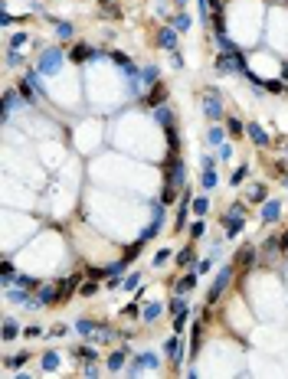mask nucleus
I'll return each instance as SVG.
<instances>
[{"label":"nucleus","instance_id":"3c124183","mask_svg":"<svg viewBox=\"0 0 288 379\" xmlns=\"http://www.w3.org/2000/svg\"><path fill=\"white\" fill-rule=\"evenodd\" d=\"M200 167H203V170H213V167H216V157H213V154H200Z\"/></svg>","mask_w":288,"mask_h":379},{"label":"nucleus","instance_id":"052dcab7","mask_svg":"<svg viewBox=\"0 0 288 379\" xmlns=\"http://www.w3.org/2000/svg\"><path fill=\"white\" fill-rule=\"evenodd\" d=\"M278 75H282V79L288 82V63H282V72H278Z\"/></svg>","mask_w":288,"mask_h":379},{"label":"nucleus","instance_id":"a18cd8bd","mask_svg":"<svg viewBox=\"0 0 288 379\" xmlns=\"http://www.w3.org/2000/svg\"><path fill=\"white\" fill-rule=\"evenodd\" d=\"M4 63L10 66V69H13V66H23V56H20V49H10V52L4 56Z\"/></svg>","mask_w":288,"mask_h":379},{"label":"nucleus","instance_id":"6e6552de","mask_svg":"<svg viewBox=\"0 0 288 379\" xmlns=\"http://www.w3.org/2000/svg\"><path fill=\"white\" fill-rule=\"evenodd\" d=\"M203 115H207L210 121H219V118H223V98H219L216 92L203 95Z\"/></svg>","mask_w":288,"mask_h":379},{"label":"nucleus","instance_id":"c756f323","mask_svg":"<svg viewBox=\"0 0 288 379\" xmlns=\"http://www.w3.org/2000/svg\"><path fill=\"white\" fill-rule=\"evenodd\" d=\"M79 294H82V298H92V294H99V278L82 281V285H79Z\"/></svg>","mask_w":288,"mask_h":379},{"label":"nucleus","instance_id":"473e14b6","mask_svg":"<svg viewBox=\"0 0 288 379\" xmlns=\"http://www.w3.org/2000/svg\"><path fill=\"white\" fill-rule=\"evenodd\" d=\"M246 177H249V164H239V167H236V170H232V177H229V183H232V187H239V183H243V180H246Z\"/></svg>","mask_w":288,"mask_h":379},{"label":"nucleus","instance_id":"bf43d9fd","mask_svg":"<svg viewBox=\"0 0 288 379\" xmlns=\"http://www.w3.org/2000/svg\"><path fill=\"white\" fill-rule=\"evenodd\" d=\"M278 242H282V255H288V232H282V236H278Z\"/></svg>","mask_w":288,"mask_h":379},{"label":"nucleus","instance_id":"cd10ccee","mask_svg":"<svg viewBox=\"0 0 288 379\" xmlns=\"http://www.w3.org/2000/svg\"><path fill=\"white\" fill-rule=\"evenodd\" d=\"M53 23H56V36L59 39H72L75 36V26L69 23V20H53Z\"/></svg>","mask_w":288,"mask_h":379},{"label":"nucleus","instance_id":"aec40b11","mask_svg":"<svg viewBox=\"0 0 288 379\" xmlns=\"http://www.w3.org/2000/svg\"><path fill=\"white\" fill-rule=\"evenodd\" d=\"M102 323H95V320H88V317H79L75 320V334H82V337H92L95 330H99Z\"/></svg>","mask_w":288,"mask_h":379},{"label":"nucleus","instance_id":"f8f14e48","mask_svg":"<svg viewBox=\"0 0 288 379\" xmlns=\"http://www.w3.org/2000/svg\"><path fill=\"white\" fill-rule=\"evenodd\" d=\"M99 56H102V52L92 49V46H85V43H79V46H72V49H69L72 63H85V59H99Z\"/></svg>","mask_w":288,"mask_h":379},{"label":"nucleus","instance_id":"58836bf2","mask_svg":"<svg viewBox=\"0 0 288 379\" xmlns=\"http://www.w3.org/2000/svg\"><path fill=\"white\" fill-rule=\"evenodd\" d=\"M187 317H190V307H183L180 314H174V334H183V327H187Z\"/></svg>","mask_w":288,"mask_h":379},{"label":"nucleus","instance_id":"6ab92c4d","mask_svg":"<svg viewBox=\"0 0 288 379\" xmlns=\"http://www.w3.org/2000/svg\"><path fill=\"white\" fill-rule=\"evenodd\" d=\"M190 356H200V347H203V323H194V330H190Z\"/></svg>","mask_w":288,"mask_h":379},{"label":"nucleus","instance_id":"2f4dec72","mask_svg":"<svg viewBox=\"0 0 288 379\" xmlns=\"http://www.w3.org/2000/svg\"><path fill=\"white\" fill-rule=\"evenodd\" d=\"M43 369H46V373H53V369H59V353H53V350H46V353H43Z\"/></svg>","mask_w":288,"mask_h":379},{"label":"nucleus","instance_id":"2eb2a0df","mask_svg":"<svg viewBox=\"0 0 288 379\" xmlns=\"http://www.w3.org/2000/svg\"><path fill=\"white\" fill-rule=\"evenodd\" d=\"M72 356L79 363H95V360H99V350L88 347V343H79V347H72Z\"/></svg>","mask_w":288,"mask_h":379},{"label":"nucleus","instance_id":"5fc2aeb1","mask_svg":"<svg viewBox=\"0 0 288 379\" xmlns=\"http://www.w3.org/2000/svg\"><path fill=\"white\" fill-rule=\"evenodd\" d=\"M170 66H174L177 72H180V69H183V56H180V52H177V49L170 52Z\"/></svg>","mask_w":288,"mask_h":379},{"label":"nucleus","instance_id":"603ef678","mask_svg":"<svg viewBox=\"0 0 288 379\" xmlns=\"http://www.w3.org/2000/svg\"><path fill=\"white\" fill-rule=\"evenodd\" d=\"M229 157H232V144H219V160H229Z\"/></svg>","mask_w":288,"mask_h":379},{"label":"nucleus","instance_id":"4468645a","mask_svg":"<svg viewBox=\"0 0 288 379\" xmlns=\"http://www.w3.org/2000/svg\"><path fill=\"white\" fill-rule=\"evenodd\" d=\"M23 101V95L17 92V88H7V95H4V121H10V115H13V108Z\"/></svg>","mask_w":288,"mask_h":379},{"label":"nucleus","instance_id":"393cba45","mask_svg":"<svg viewBox=\"0 0 288 379\" xmlns=\"http://www.w3.org/2000/svg\"><path fill=\"white\" fill-rule=\"evenodd\" d=\"M170 26H174L177 33H187V30H190V17H187L183 10H177L174 17H170Z\"/></svg>","mask_w":288,"mask_h":379},{"label":"nucleus","instance_id":"9d476101","mask_svg":"<svg viewBox=\"0 0 288 379\" xmlns=\"http://www.w3.org/2000/svg\"><path fill=\"white\" fill-rule=\"evenodd\" d=\"M278 216H282V199H265L259 209V223H278Z\"/></svg>","mask_w":288,"mask_h":379},{"label":"nucleus","instance_id":"a211bd4d","mask_svg":"<svg viewBox=\"0 0 288 379\" xmlns=\"http://www.w3.org/2000/svg\"><path fill=\"white\" fill-rule=\"evenodd\" d=\"M125 360H128V350H115L108 356V373H121L125 369Z\"/></svg>","mask_w":288,"mask_h":379},{"label":"nucleus","instance_id":"f257e3e1","mask_svg":"<svg viewBox=\"0 0 288 379\" xmlns=\"http://www.w3.org/2000/svg\"><path fill=\"white\" fill-rule=\"evenodd\" d=\"M213 66H216V72H219V75H246V72H249L243 49H236V52H219Z\"/></svg>","mask_w":288,"mask_h":379},{"label":"nucleus","instance_id":"7ed1b4c3","mask_svg":"<svg viewBox=\"0 0 288 379\" xmlns=\"http://www.w3.org/2000/svg\"><path fill=\"white\" fill-rule=\"evenodd\" d=\"M167 183L170 187H187V167H183V160L177 154H170V160H167Z\"/></svg>","mask_w":288,"mask_h":379},{"label":"nucleus","instance_id":"0e129e2a","mask_svg":"<svg viewBox=\"0 0 288 379\" xmlns=\"http://www.w3.org/2000/svg\"><path fill=\"white\" fill-rule=\"evenodd\" d=\"M285 95H288V85H285Z\"/></svg>","mask_w":288,"mask_h":379},{"label":"nucleus","instance_id":"a19ab883","mask_svg":"<svg viewBox=\"0 0 288 379\" xmlns=\"http://www.w3.org/2000/svg\"><path fill=\"white\" fill-rule=\"evenodd\" d=\"M121 317H141V304H138V298L128 301V304L121 307Z\"/></svg>","mask_w":288,"mask_h":379},{"label":"nucleus","instance_id":"0eeeda50","mask_svg":"<svg viewBox=\"0 0 288 379\" xmlns=\"http://www.w3.org/2000/svg\"><path fill=\"white\" fill-rule=\"evenodd\" d=\"M154 43L161 46L164 52H174L177 49V30H174V26H161V30L154 33Z\"/></svg>","mask_w":288,"mask_h":379},{"label":"nucleus","instance_id":"e433bc0d","mask_svg":"<svg viewBox=\"0 0 288 379\" xmlns=\"http://www.w3.org/2000/svg\"><path fill=\"white\" fill-rule=\"evenodd\" d=\"M216 43H219V52H236V49H239V46L232 43L226 33H216Z\"/></svg>","mask_w":288,"mask_h":379},{"label":"nucleus","instance_id":"09e8293b","mask_svg":"<svg viewBox=\"0 0 288 379\" xmlns=\"http://www.w3.org/2000/svg\"><path fill=\"white\" fill-rule=\"evenodd\" d=\"M170 249H161V252H154V268H161V265H167V258H170Z\"/></svg>","mask_w":288,"mask_h":379},{"label":"nucleus","instance_id":"79ce46f5","mask_svg":"<svg viewBox=\"0 0 288 379\" xmlns=\"http://www.w3.org/2000/svg\"><path fill=\"white\" fill-rule=\"evenodd\" d=\"M161 314H164V307H161V304H148V307L141 311V317H144V320H157Z\"/></svg>","mask_w":288,"mask_h":379},{"label":"nucleus","instance_id":"4d7b16f0","mask_svg":"<svg viewBox=\"0 0 288 379\" xmlns=\"http://www.w3.org/2000/svg\"><path fill=\"white\" fill-rule=\"evenodd\" d=\"M66 330H69V327H66V323H56V327L50 330V337H66Z\"/></svg>","mask_w":288,"mask_h":379},{"label":"nucleus","instance_id":"ea45409f","mask_svg":"<svg viewBox=\"0 0 288 379\" xmlns=\"http://www.w3.org/2000/svg\"><path fill=\"white\" fill-rule=\"evenodd\" d=\"M216 183H219V177L213 174V170H203V177H200V187H203V190H213Z\"/></svg>","mask_w":288,"mask_h":379},{"label":"nucleus","instance_id":"8fccbe9b","mask_svg":"<svg viewBox=\"0 0 288 379\" xmlns=\"http://www.w3.org/2000/svg\"><path fill=\"white\" fill-rule=\"evenodd\" d=\"M23 337L26 340H36V337H43V330H39L36 323H30V327H23Z\"/></svg>","mask_w":288,"mask_h":379},{"label":"nucleus","instance_id":"9b49d317","mask_svg":"<svg viewBox=\"0 0 288 379\" xmlns=\"http://www.w3.org/2000/svg\"><path fill=\"white\" fill-rule=\"evenodd\" d=\"M164 101H167V88H164L161 82H157V85H151V88H148V95H144V105L154 112L157 105H164Z\"/></svg>","mask_w":288,"mask_h":379},{"label":"nucleus","instance_id":"c9c22d12","mask_svg":"<svg viewBox=\"0 0 288 379\" xmlns=\"http://www.w3.org/2000/svg\"><path fill=\"white\" fill-rule=\"evenodd\" d=\"M26 360H30V353H26V350H23V353H13V356H7V369H20Z\"/></svg>","mask_w":288,"mask_h":379},{"label":"nucleus","instance_id":"f704fd0d","mask_svg":"<svg viewBox=\"0 0 288 379\" xmlns=\"http://www.w3.org/2000/svg\"><path fill=\"white\" fill-rule=\"evenodd\" d=\"M121 288H125V291H138V288H141V275L131 272L128 278H121Z\"/></svg>","mask_w":288,"mask_h":379},{"label":"nucleus","instance_id":"f03ea898","mask_svg":"<svg viewBox=\"0 0 288 379\" xmlns=\"http://www.w3.org/2000/svg\"><path fill=\"white\" fill-rule=\"evenodd\" d=\"M63 59H66V52L59 49V46H50V49H43V52H39V63H36L39 75H56L59 69H63Z\"/></svg>","mask_w":288,"mask_h":379},{"label":"nucleus","instance_id":"20e7f679","mask_svg":"<svg viewBox=\"0 0 288 379\" xmlns=\"http://www.w3.org/2000/svg\"><path fill=\"white\" fill-rule=\"evenodd\" d=\"M223 229H226V239H236L239 232L246 229V212L226 209V212H223Z\"/></svg>","mask_w":288,"mask_h":379},{"label":"nucleus","instance_id":"e2e57ef3","mask_svg":"<svg viewBox=\"0 0 288 379\" xmlns=\"http://www.w3.org/2000/svg\"><path fill=\"white\" fill-rule=\"evenodd\" d=\"M102 4H105V7H112V0H102Z\"/></svg>","mask_w":288,"mask_h":379},{"label":"nucleus","instance_id":"dca6fc26","mask_svg":"<svg viewBox=\"0 0 288 379\" xmlns=\"http://www.w3.org/2000/svg\"><path fill=\"white\" fill-rule=\"evenodd\" d=\"M154 121H157V125H161L164 131L174 128V112H170L167 105H157V108H154Z\"/></svg>","mask_w":288,"mask_h":379},{"label":"nucleus","instance_id":"bb28decb","mask_svg":"<svg viewBox=\"0 0 288 379\" xmlns=\"http://www.w3.org/2000/svg\"><path fill=\"white\" fill-rule=\"evenodd\" d=\"M20 337V323L13 320V317H4V340L10 343V340H17Z\"/></svg>","mask_w":288,"mask_h":379},{"label":"nucleus","instance_id":"f3484780","mask_svg":"<svg viewBox=\"0 0 288 379\" xmlns=\"http://www.w3.org/2000/svg\"><path fill=\"white\" fill-rule=\"evenodd\" d=\"M174 261H177V265H183V268L197 265V249H194V245H183V249L174 255Z\"/></svg>","mask_w":288,"mask_h":379},{"label":"nucleus","instance_id":"864d4df0","mask_svg":"<svg viewBox=\"0 0 288 379\" xmlns=\"http://www.w3.org/2000/svg\"><path fill=\"white\" fill-rule=\"evenodd\" d=\"M0 23H4V26H13V23H17V17H13L10 10H0Z\"/></svg>","mask_w":288,"mask_h":379},{"label":"nucleus","instance_id":"13d9d810","mask_svg":"<svg viewBox=\"0 0 288 379\" xmlns=\"http://www.w3.org/2000/svg\"><path fill=\"white\" fill-rule=\"evenodd\" d=\"M112 59H115V63H118V66H125V63H128V56H125V52H121V49H115V52H112Z\"/></svg>","mask_w":288,"mask_h":379},{"label":"nucleus","instance_id":"72a5a7b5","mask_svg":"<svg viewBox=\"0 0 288 379\" xmlns=\"http://www.w3.org/2000/svg\"><path fill=\"white\" fill-rule=\"evenodd\" d=\"M190 209H194L197 216H207V212H210V199L207 196H197L194 203H190Z\"/></svg>","mask_w":288,"mask_h":379},{"label":"nucleus","instance_id":"a878e982","mask_svg":"<svg viewBox=\"0 0 288 379\" xmlns=\"http://www.w3.org/2000/svg\"><path fill=\"white\" fill-rule=\"evenodd\" d=\"M0 275H4V288H10L13 281H17V268H13L10 258H4V265H0Z\"/></svg>","mask_w":288,"mask_h":379},{"label":"nucleus","instance_id":"c85d7f7f","mask_svg":"<svg viewBox=\"0 0 288 379\" xmlns=\"http://www.w3.org/2000/svg\"><path fill=\"white\" fill-rule=\"evenodd\" d=\"M262 88L272 92V95H285V79L282 75H278V79H269V82H262Z\"/></svg>","mask_w":288,"mask_h":379},{"label":"nucleus","instance_id":"37998d69","mask_svg":"<svg viewBox=\"0 0 288 379\" xmlns=\"http://www.w3.org/2000/svg\"><path fill=\"white\" fill-rule=\"evenodd\" d=\"M203 236H207V223H203V216H200L194 226H190V239H203Z\"/></svg>","mask_w":288,"mask_h":379},{"label":"nucleus","instance_id":"de8ad7c7","mask_svg":"<svg viewBox=\"0 0 288 379\" xmlns=\"http://www.w3.org/2000/svg\"><path fill=\"white\" fill-rule=\"evenodd\" d=\"M213 261H216L213 255H210V258H200V261H197V265H194V268H197V275H207L210 268H213Z\"/></svg>","mask_w":288,"mask_h":379},{"label":"nucleus","instance_id":"c03bdc74","mask_svg":"<svg viewBox=\"0 0 288 379\" xmlns=\"http://www.w3.org/2000/svg\"><path fill=\"white\" fill-rule=\"evenodd\" d=\"M223 141H226V134H223L219 128H210V131H207V144H216V147H219Z\"/></svg>","mask_w":288,"mask_h":379},{"label":"nucleus","instance_id":"7c9ffc66","mask_svg":"<svg viewBox=\"0 0 288 379\" xmlns=\"http://www.w3.org/2000/svg\"><path fill=\"white\" fill-rule=\"evenodd\" d=\"M180 196V193H177V187H170V183H164V190H161V203L164 206H174V199Z\"/></svg>","mask_w":288,"mask_h":379},{"label":"nucleus","instance_id":"ddd939ff","mask_svg":"<svg viewBox=\"0 0 288 379\" xmlns=\"http://www.w3.org/2000/svg\"><path fill=\"white\" fill-rule=\"evenodd\" d=\"M194 288H197V268H194V272H187L183 278L174 281V294H190Z\"/></svg>","mask_w":288,"mask_h":379},{"label":"nucleus","instance_id":"4c0bfd02","mask_svg":"<svg viewBox=\"0 0 288 379\" xmlns=\"http://www.w3.org/2000/svg\"><path fill=\"white\" fill-rule=\"evenodd\" d=\"M252 255H256V245H243V249L236 252V261H239V265H249Z\"/></svg>","mask_w":288,"mask_h":379},{"label":"nucleus","instance_id":"49530a36","mask_svg":"<svg viewBox=\"0 0 288 379\" xmlns=\"http://www.w3.org/2000/svg\"><path fill=\"white\" fill-rule=\"evenodd\" d=\"M26 43H30V36H26V33H17V36H10V49H23Z\"/></svg>","mask_w":288,"mask_h":379},{"label":"nucleus","instance_id":"39448f33","mask_svg":"<svg viewBox=\"0 0 288 379\" xmlns=\"http://www.w3.org/2000/svg\"><path fill=\"white\" fill-rule=\"evenodd\" d=\"M229 281H232V268L226 265V268H219V275H216V281H213V288L207 291V304H216L219 301V294L229 288Z\"/></svg>","mask_w":288,"mask_h":379},{"label":"nucleus","instance_id":"412c9836","mask_svg":"<svg viewBox=\"0 0 288 379\" xmlns=\"http://www.w3.org/2000/svg\"><path fill=\"white\" fill-rule=\"evenodd\" d=\"M226 134H229V137H239V134H246V125L236 118V115H226Z\"/></svg>","mask_w":288,"mask_h":379},{"label":"nucleus","instance_id":"6e6d98bb","mask_svg":"<svg viewBox=\"0 0 288 379\" xmlns=\"http://www.w3.org/2000/svg\"><path fill=\"white\" fill-rule=\"evenodd\" d=\"M82 376H99V366H95V363H85V366H82Z\"/></svg>","mask_w":288,"mask_h":379},{"label":"nucleus","instance_id":"423d86ee","mask_svg":"<svg viewBox=\"0 0 288 379\" xmlns=\"http://www.w3.org/2000/svg\"><path fill=\"white\" fill-rule=\"evenodd\" d=\"M148 369H157V353H141V356H134V363L128 366V376H141V373H148Z\"/></svg>","mask_w":288,"mask_h":379},{"label":"nucleus","instance_id":"b1692460","mask_svg":"<svg viewBox=\"0 0 288 379\" xmlns=\"http://www.w3.org/2000/svg\"><path fill=\"white\" fill-rule=\"evenodd\" d=\"M13 285H17V288H26V291H36V288L43 285V281H36V278H33V275L20 272V275H17V281H13Z\"/></svg>","mask_w":288,"mask_h":379},{"label":"nucleus","instance_id":"4be33fe9","mask_svg":"<svg viewBox=\"0 0 288 379\" xmlns=\"http://www.w3.org/2000/svg\"><path fill=\"white\" fill-rule=\"evenodd\" d=\"M141 82H144V88L157 85V82H161V72H157V66H144V69H141Z\"/></svg>","mask_w":288,"mask_h":379},{"label":"nucleus","instance_id":"680f3d73","mask_svg":"<svg viewBox=\"0 0 288 379\" xmlns=\"http://www.w3.org/2000/svg\"><path fill=\"white\" fill-rule=\"evenodd\" d=\"M174 4H177V7H183V4H187V0H174Z\"/></svg>","mask_w":288,"mask_h":379},{"label":"nucleus","instance_id":"5701e85b","mask_svg":"<svg viewBox=\"0 0 288 379\" xmlns=\"http://www.w3.org/2000/svg\"><path fill=\"white\" fill-rule=\"evenodd\" d=\"M265 183H252L249 190H246V199H249V203H265Z\"/></svg>","mask_w":288,"mask_h":379},{"label":"nucleus","instance_id":"1a4fd4ad","mask_svg":"<svg viewBox=\"0 0 288 379\" xmlns=\"http://www.w3.org/2000/svg\"><path fill=\"white\" fill-rule=\"evenodd\" d=\"M246 134H249V141L256 144V147H272V137L265 134V128L259 125V121H249V125H246Z\"/></svg>","mask_w":288,"mask_h":379}]
</instances>
